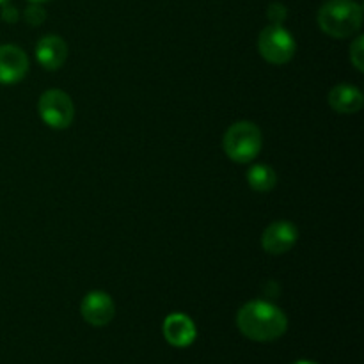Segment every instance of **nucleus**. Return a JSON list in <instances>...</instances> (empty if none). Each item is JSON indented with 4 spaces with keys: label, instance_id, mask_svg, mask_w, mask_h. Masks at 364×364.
I'll use <instances>...</instances> for the list:
<instances>
[{
    "label": "nucleus",
    "instance_id": "18",
    "mask_svg": "<svg viewBox=\"0 0 364 364\" xmlns=\"http://www.w3.org/2000/svg\"><path fill=\"white\" fill-rule=\"evenodd\" d=\"M28 2H31V4H43V2H46V0H28Z\"/></svg>",
    "mask_w": 364,
    "mask_h": 364
},
{
    "label": "nucleus",
    "instance_id": "13",
    "mask_svg": "<svg viewBox=\"0 0 364 364\" xmlns=\"http://www.w3.org/2000/svg\"><path fill=\"white\" fill-rule=\"evenodd\" d=\"M350 63L358 68V71L364 70V38L354 39V43L350 45Z\"/></svg>",
    "mask_w": 364,
    "mask_h": 364
},
{
    "label": "nucleus",
    "instance_id": "8",
    "mask_svg": "<svg viewBox=\"0 0 364 364\" xmlns=\"http://www.w3.org/2000/svg\"><path fill=\"white\" fill-rule=\"evenodd\" d=\"M28 57L14 45L0 46V84H16L27 75Z\"/></svg>",
    "mask_w": 364,
    "mask_h": 364
},
{
    "label": "nucleus",
    "instance_id": "12",
    "mask_svg": "<svg viewBox=\"0 0 364 364\" xmlns=\"http://www.w3.org/2000/svg\"><path fill=\"white\" fill-rule=\"evenodd\" d=\"M245 176H247L249 187L255 188L256 192H270L277 183L276 171L270 166H267V164L252 166Z\"/></svg>",
    "mask_w": 364,
    "mask_h": 364
},
{
    "label": "nucleus",
    "instance_id": "4",
    "mask_svg": "<svg viewBox=\"0 0 364 364\" xmlns=\"http://www.w3.org/2000/svg\"><path fill=\"white\" fill-rule=\"evenodd\" d=\"M259 55L272 64H287L295 55V39L283 25H269L259 32Z\"/></svg>",
    "mask_w": 364,
    "mask_h": 364
},
{
    "label": "nucleus",
    "instance_id": "10",
    "mask_svg": "<svg viewBox=\"0 0 364 364\" xmlns=\"http://www.w3.org/2000/svg\"><path fill=\"white\" fill-rule=\"evenodd\" d=\"M164 338L169 341L173 347H188L192 341L196 340V326L187 315H181V313H174L169 315L164 322Z\"/></svg>",
    "mask_w": 364,
    "mask_h": 364
},
{
    "label": "nucleus",
    "instance_id": "7",
    "mask_svg": "<svg viewBox=\"0 0 364 364\" xmlns=\"http://www.w3.org/2000/svg\"><path fill=\"white\" fill-rule=\"evenodd\" d=\"M80 313L87 323L103 327L112 322L116 315V306H114L112 297L105 291H89L82 301Z\"/></svg>",
    "mask_w": 364,
    "mask_h": 364
},
{
    "label": "nucleus",
    "instance_id": "1",
    "mask_svg": "<svg viewBox=\"0 0 364 364\" xmlns=\"http://www.w3.org/2000/svg\"><path fill=\"white\" fill-rule=\"evenodd\" d=\"M237 326L252 341H274L288 329L287 315L265 301H251L238 309Z\"/></svg>",
    "mask_w": 364,
    "mask_h": 364
},
{
    "label": "nucleus",
    "instance_id": "15",
    "mask_svg": "<svg viewBox=\"0 0 364 364\" xmlns=\"http://www.w3.org/2000/svg\"><path fill=\"white\" fill-rule=\"evenodd\" d=\"M287 16H288L287 7L279 2L270 4L269 9H267V18H269L272 25H283V21L287 20Z\"/></svg>",
    "mask_w": 364,
    "mask_h": 364
},
{
    "label": "nucleus",
    "instance_id": "2",
    "mask_svg": "<svg viewBox=\"0 0 364 364\" xmlns=\"http://www.w3.org/2000/svg\"><path fill=\"white\" fill-rule=\"evenodd\" d=\"M316 21L331 38H350L361 28L363 7L352 0H329L318 9Z\"/></svg>",
    "mask_w": 364,
    "mask_h": 364
},
{
    "label": "nucleus",
    "instance_id": "16",
    "mask_svg": "<svg viewBox=\"0 0 364 364\" xmlns=\"http://www.w3.org/2000/svg\"><path fill=\"white\" fill-rule=\"evenodd\" d=\"M2 20L6 21V23H16L18 18H20V13H18V9L14 6H11V4H4L2 6Z\"/></svg>",
    "mask_w": 364,
    "mask_h": 364
},
{
    "label": "nucleus",
    "instance_id": "3",
    "mask_svg": "<svg viewBox=\"0 0 364 364\" xmlns=\"http://www.w3.org/2000/svg\"><path fill=\"white\" fill-rule=\"evenodd\" d=\"M223 146L226 155L233 162L249 164L262 151V132L251 121H238L228 128L223 139Z\"/></svg>",
    "mask_w": 364,
    "mask_h": 364
},
{
    "label": "nucleus",
    "instance_id": "5",
    "mask_svg": "<svg viewBox=\"0 0 364 364\" xmlns=\"http://www.w3.org/2000/svg\"><path fill=\"white\" fill-rule=\"evenodd\" d=\"M38 112L41 119L55 130H64L75 117V107L70 95L60 89H48L38 102Z\"/></svg>",
    "mask_w": 364,
    "mask_h": 364
},
{
    "label": "nucleus",
    "instance_id": "17",
    "mask_svg": "<svg viewBox=\"0 0 364 364\" xmlns=\"http://www.w3.org/2000/svg\"><path fill=\"white\" fill-rule=\"evenodd\" d=\"M291 364H316V363H313V361H297V363H291Z\"/></svg>",
    "mask_w": 364,
    "mask_h": 364
},
{
    "label": "nucleus",
    "instance_id": "19",
    "mask_svg": "<svg viewBox=\"0 0 364 364\" xmlns=\"http://www.w3.org/2000/svg\"><path fill=\"white\" fill-rule=\"evenodd\" d=\"M4 4H9V0H0V6H4Z\"/></svg>",
    "mask_w": 364,
    "mask_h": 364
},
{
    "label": "nucleus",
    "instance_id": "11",
    "mask_svg": "<svg viewBox=\"0 0 364 364\" xmlns=\"http://www.w3.org/2000/svg\"><path fill=\"white\" fill-rule=\"evenodd\" d=\"M363 92L354 85L340 84L331 89L329 105L340 114H354L363 107Z\"/></svg>",
    "mask_w": 364,
    "mask_h": 364
},
{
    "label": "nucleus",
    "instance_id": "14",
    "mask_svg": "<svg viewBox=\"0 0 364 364\" xmlns=\"http://www.w3.org/2000/svg\"><path fill=\"white\" fill-rule=\"evenodd\" d=\"M25 21H27L28 25H32V27H38V25H41L43 21H45L46 18V13L45 9L41 7V4H31V6L25 9Z\"/></svg>",
    "mask_w": 364,
    "mask_h": 364
},
{
    "label": "nucleus",
    "instance_id": "6",
    "mask_svg": "<svg viewBox=\"0 0 364 364\" xmlns=\"http://www.w3.org/2000/svg\"><path fill=\"white\" fill-rule=\"evenodd\" d=\"M299 230L294 223L276 220L269 224L262 235V247L270 255H284L297 244Z\"/></svg>",
    "mask_w": 364,
    "mask_h": 364
},
{
    "label": "nucleus",
    "instance_id": "9",
    "mask_svg": "<svg viewBox=\"0 0 364 364\" xmlns=\"http://www.w3.org/2000/svg\"><path fill=\"white\" fill-rule=\"evenodd\" d=\"M68 57V45L60 36L48 34L36 45V59L45 70L55 71L64 64Z\"/></svg>",
    "mask_w": 364,
    "mask_h": 364
}]
</instances>
